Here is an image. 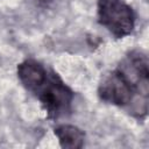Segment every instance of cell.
<instances>
[{
  "label": "cell",
  "mask_w": 149,
  "mask_h": 149,
  "mask_svg": "<svg viewBox=\"0 0 149 149\" xmlns=\"http://www.w3.org/2000/svg\"><path fill=\"white\" fill-rule=\"evenodd\" d=\"M62 148L79 149L84 146L85 133L73 125H59L54 129Z\"/></svg>",
  "instance_id": "5b68a950"
},
{
  "label": "cell",
  "mask_w": 149,
  "mask_h": 149,
  "mask_svg": "<svg viewBox=\"0 0 149 149\" xmlns=\"http://www.w3.org/2000/svg\"><path fill=\"white\" fill-rule=\"evenodd\" d=\"M98 22L115 38L130 35L135 27V14L123 0H98Z\"/></svg>",
  "instance_id": "3957f363"
},
{
  "label": "cell",
  "mask_w": 149,
  "mask_h": 149,
  "mask_svg": "<svg viewBox=\"0 0 149 149\" xmlns=\"http://www.w3.org/2000/svg\"><path fill=\"white\" fill-rule=\"evenodd\" d=\"M33 94L38 99L50 120H58L72 111L74 93L52 70H49L45 80Z\"/></svg>",
  "instance_id": "7a4b0ae2"
},
{
  "label": "cell",
  "mask_w": 149,
  "mask_h": 149,
  "mask_svg": "<svg viewBox=\"0 0 149 149\" xmlns=\"http://www.w3.org/2000/svg\"><path fill=\"white\" fill-rule=\"evenodd\" d=\"M148 58L143 52L134 50L102 78L98 95L107 104L127 108L133 116L141 120L148 111Z\"/></svg>",
  "instance_id": "6da1fadb"
},
{
  "label": "cell",
  "mask_w": 149,
  "mask_h": 149,
  "mask_svg": "<svg viewBox=\"0 0 149 149\" xmlns=\"http://www.w3.org/2000/svg\"><path fill=\"white\" fill-rule=\"evenodd\" d=\"M49 70L35 59H26L17 65L16 73L26 90L34 93L45 80Z\"/></svg>",
  "instance_id": "277c9868"
}]
</instances>
